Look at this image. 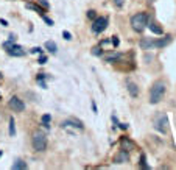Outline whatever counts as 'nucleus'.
I'll list each match as a JSON object with an SVG mask.
<instances>
[{
  "label": "nucleus",
  "instance_id": "6ab92c4d",
  "mask_svg": "<svg viewBox=\"0 0 176 170\" xmlns=\"http://www.w3.org/2000/svg\"><path fill=\"white\" fill-rule=\"evenodd\" d=\"M150 25V30H151L153 33H156V34H162L164 31H162V28L159 27V25H156V23H148Z\"/></svg>",
  "mask_w": 176,
  "mask_h": 170
},
{
  "label": "nucleus",
  "instance_id": "c756f323",
  "mask_svg": "<svg viewBox=\"0 0 176 170\" xmlns=\"http://www.w3.org/2000/svg\"><path fill=\"white\" fill-rule=\"evenodd\" d=\"M87 17H89V19H95V11H94V10H89V11H87Z\"/></svg>",
  "mask_w": 176,
  "mask_h": 170
},
{
  "label": "nucleus",
  "instance_id": "6e6552de",
  "mask_svg": "<svg viewBox=\"0 0 176 170\" xmlns=\"http://www.w3.org/2000/svg\"><path fill=\"white\" fill-rule=\"evenodd\" d=\"M62 127H73V128H78V130H83V128H84V125H83L81 120L75 119V117H70V119L66 120V122H62Z\"/></svg>",
  "mask_w": 176,
  "mask_h": 170
},
{
  "label": "nucleus",
  "instance_id": "5701e85b",
  "mask_svg": "<svg viewBox=\"0 0 176 170\" xmlns=\"http://www.w3.org/2000/svg\"><path fill=\"white\" fill-rule=\"evenodd\" d=\"M92 53H94V55H97V56H100L103 52H102V48H100V47H95V48H92Z\"/></svg>",
  "mask_w": 176,
  "mask_h": 170
},
{
  "label": "nucleus",
  "instance_id": "a878e982",
  "mask_svg": "<svg viewBox=\"0 0 176 170\" xmlns=\"http://www.w3.org/2000/svg\"><path fill=\"white\" fill-rule=\"evenodd\" d=\"M45 78H48V75H47V74H38L36 81H41V80H45Z\"/></svg>",
  "mask_w": 176,
  "mask_h": 170
},
{
  "label": "nucleus",
  "instance_id": "f3484780",
  "mask_svg": "<svg viewBox=\"0 0 176 170\" xmlns=\"http://www.w3.org/2000/svg\"><path fill=\"white\" fill-rule=\"evenodd\" d=\"M41 122H42V125H44L45 128H50V122H52V115H50V114H44V115H42V119H41Z\"/></svg>",
  "mask_w": 176,
  "mask_h": 170
},
{
  "label": "nucleus",
  "instance_id": "2f4dec72",
  "mask_svg": "<svg viewBox=\"0 0 176 170\" xmlns=\"http://www.w3.org/2000/svg\"><path fill=\"white\" fill-rule=\"evenodd\" d=\"M118 127H120L122 130H126V128H128V123H120Z\"/></svg>",
  "mask_w": 176,
  "mask_h": 170
},
{
  "label": "nucleus",
  "instance_id": "9d476101",
  "mask_svg": "<svg viewBox=\"0 0 176 170\" xmlns=\"http://www.w3.org/2000/svg\"><path fill=\"white\" fill-rule=\"evenodd\" d=\"M120 144H122V150H125V152H131L133 148H134V145H133V142L131 140H128L126 137H123L122 140H120Z\"/></svg>",
  "mask_w": 176,
  "mask_h": 170
},
{
  "label": "nucleus",
  "instance_id": "cd10ccee",
  "mask_svg": "<svg viewBox=\"0 0 176 170\" xmlns=\"http://www.w3.org/2000/svg\"><path fill=\"white\" fill-rule=\"evenodd\" d=\"M30 52H31V53H42V48H41V47H33Z\"/></svg>",
  "mask_w": 176,
  "mask_h": 170
},
{
  "label": "nucleus",
  "instance_id": "4be33fe9",
  "mask_svg": "<svg viewBox=\"0 0 176 170\" xmlns=\"http://www.w3.org/2000/svg\"><path fill=\"white\" fill-rule=\"evenodd\" d=\"M41 17L44 19V22L47 23V25H50V27H53V20H52V19H50V17H47L45 14H44V16H41Z\"/></svg>",
  "mask_w": 176,
  "mask_h": 170
},
{
  "label": "nucleus",
  "instance_id": "c9c22d12",
  "mask_svg": "<svg viewBox=\"0 0 176 170\" xmlns=\"http://www.w3.org/2000/svg\"><path fill=\"white\" fill-rule=\"evenodd\" d=\"M0 99H2V95H0Z\"/></svg>",
  "mask_w": 176,
  "mask_h": 170
},
{
  "label": "nucleus",
  "instance_id": "412c9836",
  "mask_svg": "<svg viewBox=\"0 0 176 170\" xmlns=\"http://www.w3.org/2000/svg\"><path fill=\"white\" fill-rule=\"evenodd\" d=\"M38 3L44 8V10H48L50 8V5H48V2H47V0H38Z\"/></svg>",
  "mask_w": 176,
  "mask_h": 170
},
{
  "label": "nucleus",
  "instance_id": "393cba45",
  "mask_svg": "<svg viewBox=\"0 0 176 170\" xmlns=\"http://www.w3.org/2000/svg\"><path fill=\"white\" fill-rule=\"evenodd\" d=\"M112 2H114V5L118 6V8H122V6L125 5V0H112Z\"/></svg>",
  "mask_w": 176,
  "mask_h": 170
},
{
  "label": "nucleus",
  "instance_id": "7ed1b4c3",
  "mask_svg": "<svg viewBox=\"0 0 176 170\" xmlns=\"http://www.w3.org/2000/svg\"><path fill=\"white\" fill-rule=\"evenodd\" d=\"M31 145L36 152H44L47 148V136L41 131H36L31 137Z\"/></svg>",
  "mask_w": 176,
  "mask_h": 170
},
{
  "label": "nucleus",
  "instance_id": "2eb2a0df",
  "mask_svg": "<svg viewBox=\"0 0 176 170\" xmlns=\"http://www.w3.org/2000/svg\"><path fill=\"white\" fill-rule=\"evenodd\" d=\"M45 48H47L50 53H56V52H58V47H56V44H55L53 41H47V42H45Z\"/></svg>",
  "mask_w": 176,
  "mask_h": 170
},
{
  "label": "nucleus",
  "instance_id": "423d86ee",
  "mask_svg": "<svg viewBox=\"0 0 176 170\" xmlns=\"http://www.w3.org/2000/svg\"><path fill=\"white\" fill-rule=\"evenodd\" d=\"M108 27V19L106 17H95L94 23H92V31L95 34H100L102 31H105Z\"/></svg>",
  "mask_w": 176,
  "mask_h": 170
},
{
  "label": "nucleus",
  "instance_id": "f257e3e1",
  "mask_svg": "<svg viewBox=\"0 0 176 170\" xmlns=\"http://www.w3.org/2000/svg\"><path fill=\"white\" fill-rule=\"evenodd\" d=\"M165 95V83L164 81H156L151 89H150V103L151 105H156L159 103Z\"/></svg>",
  "mask_w": 176,
  "mask_h": 170
},
{
  "label": "nucleus",
  "instance_id": "9b49d317",
  "mask_svg": "<svg viewBox=\"0 0 176 170\" xmlns=\"http://www.w3.org/2000/svg\"><path fill=\"white\" fill-rule=\"evenodd\" d=\"M25 6H27L28 10H33V11H36L39 16H44V14H45V10H44V8H41L38 3H25Z\"/></svg>",
  "mask_w": 176,
  "mask_h": 170
},
{
  "label": "nucleus",
  "instance_id": "4468645a",
  "mask_svg": "<svg viewBox=\"0 0 176 170\" xmlns=\"http://www.w3.org/2000/svg\"><path fill=\"white\" fill-rule=\"evenodd\" d=\"M28 165H27V162L25 161H22V159H17L14 164H13V170H25Z\"/></svg>",
  "mask_w": 176,
  "mask_h": 170
},
{
  "label": "nucleus",
  "instance_id": "ddd939ff",
  "mask_svg": "<svg viewBox=\"0 0 176 170\" xmlns=\"http://www.w3.org/2000/svg\"><path fill=\"white\" fill-rule=\"evenodd\" d=\"M115 162H117V164H118V162H128V152L122 150V152L115 156Z\"/></svg>",
  "mask_w": 176,
  "mask_h": 170
},
{
  "label": "nucleus",
  "instance_id": "72a5a7b5",
  "mask_svg": "<svg viewBox=\"0 0 176 170\" xmlns=\"http://www.w3.org/2000/svg\"><path fill=\"white\" fill-rule=\"evenodd\" d=\"M2 155H3V152H2V150H0V158H2Z\"/></svg>",
  "mask_w": 176,
  "mask_h": 170
},
{
  "label": "nucleus",
  "instance_id": "dca6fc26",
  "mask_svg": "<svg viewBox=\"0 0 176 170\" xmlns=\"http://www.w3.org/2000/svg\"><path fill=\"white\" fill-rule=\"evenodd\" d=\"M140 47L143 48V50L151 48V47H153V39H142V41H140Z\"/></svg>",
  "mask_w": 176,
  "mask_h": 170
},
{
  "label": "nucleus",
  "instance_id": "7c9ffc66",
  "mask_svg": "<svg viewBox=\"0 0 176 170\" xmlns=\"http://www.w3.org/2000/svg\"><path fill=\"white\" fill-rule=\"evenodd\" d=\"M0 23H2L3 27H8V22H6L5 19H0Z\"/></svg>",
  "mask_w": 176,
  "mask_h": 170
},
{
  "label": "nucleus",
  "instance_id": "f8f14e48",
  "mask_svg": "<svg viewBox=\"0 0 176 170\" xmlns=\"http://www.w3.org/2000/svg\"><path fill=\"white\" fill-rule=\"evenodd\" d=\"M126 86H128V92L131 94V97H134V99H136V97L139 95V89H137V86H136L133 81H126Z\"/></svg>",
  "mask_w": 176,
  "mask_h": 170
},
{
  "label": "nucleus",
  "instance_id": "39448f33",
  "mask_svg": "<svg viewBox=\"0 0 176 170\" xmlns=\"http://www.w3.org/2000/svg\"><path fill=\"white\" fill-rule=\"evenodd\" d=\"M154 128H156L159 133H162V134H165V133L168 131V117H167L164 112H159V114L154 117Z\"/></svg>",
  "mask_w": 176,
  "mask_h": 170
},
{
  "label": "nucleus",
  "instance_id": "f704fd0d",
  "mask_svg": "<svg viewBox=\"0 0 176 170\" xmlns=\"http://www.w3.org/2000/svg\"><path fill=\"white\" fill-rule=\"evenodd\" d=\"M0 78H2V74H0Z\"/></svg>",
  "mask_w": 176,
  "mask_h": 170
},
{
  "label": "nucleus",
  "instance_id": "aec40b11",
  "mask_svg": "<svg viewBox=\"0 0 176 170\" xmlns=\"http://www.w3.org/2000/svg\"><path fill=\"white\" fill-rule=\"evenodd\" d=\"M140 167L142 168H148V165H146V156L145 155L140 156Z\"/></svg>",
  "mask_w": 176,
  "mask_h": 170
},
{
  "label": "nucleus",
  "instance_id": "1a4fd4ad",
  "mask_svg": "<svg viewBox=\"0 0 176 170\" xmlns=\"http://www.w3.org/2000/svg\"><path fill=\"white\" fill-rule=\"evenodd\" d=\"M170 42H171V36H165V38H162V39H153V47L162 48V47L168 45Z\"/></svg>",
  "mask_w": 176,
  "mask_h": 170
},
{
  "label": "nucleus",
  "instance_id": "f03ea898",
  "mask_svg": "<svg viewBox=\"0 0 176 170\" xmlns=\"http://www.w3.org/2000/svg\"><path fill=\"white\" fill-rule=\"evenodd\" d=\"M146 25H148V14L146 13H136L131 17V27H133L134 31L142 33Z\"/></svg>",
  "mask_w": 176,
  "mask_h": 170
},
{
  "label": "nucleus",
  "instance_id": "473e14b6",
  "mask_svg": "<svg viewBox=\"0 0 176 170\" xmlns=\"http://www.w3.org/2000/svg\"><path fill=\"white\" fill-rule=\"evenodd\" d=\"M92 109H94V112H97V105H95V102H92Z\"/></svg>",
  "mask_w": 176,
  "mask_h": 170
},
{
  "label": "nucleus",
  "instance_id": "bb28decb",
  "mask_svg": "<svg viewBox=\"0 0 176 170\" xmlns=\"http://www.w3.org/2000/svg\"><path fill=\"white\" fill-rule=\"evenodd\" d=\"M62 38H64L66 41H70V39H72V34H70L69 31H62Z\"/></svg>",
  "mask_w": 176,
  "mask_h": 170
},
{
  "label": "nucleus",
  "instance_id": "0eeeda50",
  "mask_svg": "<svg viewBox=\"0 0 176 170\" xmlns=\"http://www.w3.org/2000/svg\"><path fill=\"white\" fill-rule=\"evenodd\" d=\"M10 106L16 112H22L25 109V103H23V100L19 99V97H11V99H10Z\"/></svg>",
  "mask_w": 176,
  "mask_h": 170
},
{
  "label": "nucleus",
  "instance_id": "c85d7f7f",
  "mask_svg": "<svg viewBox=\"0 0 176 170\" xmlns=\"http://www.w3.org/2000/svg\"><path fill=\"white\" fill-rule=\"evenodd\" d=\"M38 63H39V64H45V63H47V56L41 55V56H39V59H38Z\"/></svg>",
  "mask_w": 176,
  "mask_h": 170
},
{
  "label": "nucleus",
  "instance_id": "b1692460",
  "mask_svg": "<svg viewBox=\"0 0 176 170\" xmlns=\"http://www.w3.org/2000/svg\"><path fill=\"white\" fill-rule=\"evenodd\" d=\"M118 44H120V39H118L117 36H112V45H114V48H117Z\"/></svg>",
  "mask_w": 176,
  "mask_h": 170
},
{
  "label": "nucleus",
  "instance_id": "20e7f679",
  "mask_svg": "<svg viewBox=\"0 0 176 170\" xmlns=\"http://www.w3.org/2000/svg\"><path fill=\"white\" fill-rule=\"evenodd\" d=\"M3 47L6 48V53L11 55V56H25V50L23 47L16 44V41H11L8 39L6 42H3Z\"/></svg>",
  "mask_w": 176,
  "mask_h": 170
},
{
  "label": "nucleus",
  "instance_id": "a211bd4d",
  "mask_svg": "<svg viewBox=\"0 0 176 170\" xmlns=\"http://www.w3.org/2000/svg\"><path fill=\"white\" fill-rule=\"evenodd\" d=\"M8 133H10L11 137L16 136V122H14V119H13V117L10 119V130H8Z\"/></svg>",
  "mask_w": 176,
  "mask_h": 170
}]
</instances>
